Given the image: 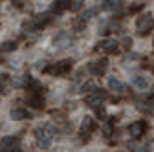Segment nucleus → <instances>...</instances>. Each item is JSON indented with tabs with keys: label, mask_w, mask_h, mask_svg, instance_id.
I'll list each match as a JSON object with an SVG mask.
<instances>
[{
	"label": "nucleus",
	"mask_w": 154,
	"mask_h": 152,
	"mask_svg": "<svg viewBox=\"0 0 154 152\" xmlns=\"http://www.w3.org/2000/svg\"><path fill=\"white\" fill-rule=\"evenodd\" d=\"M97 86H95V83H92V81H86V83H83L81 84V93H88V92H92V90H95Z\"/></svg>",
	"instance_id": "22"
},
{
	"label": "nucleus",
	"mask_w": 154,
	"mask_h": 152,
	"mask_svg": "<svg viewBox=\"0 0 154 152\" xmlns=\"http://www.w3.org/2000/svg\"><path fill=\"white\" fill-rule=\"evenodd\" d=\"M55 132H57L55 126L50 125V123L38 126V128H37V147L42 148V150H46V148L51 145L53 138H55Z\"/></svg>",
	"instance_id": "1"
},
{
	"label": "nucleus",
	"mask_w": 154,
	"mask_h": 152,
	"mask_svg": "<svg viewBox=\"0 0 154 152\" xmlns=\"http://www.w3.org/2000/svg\"><path fill=\"white\" fill-rule=\"evenodd\" d=\"M51 18H53L51 11H46V13L37 15V17H33V20H29V22L24 26V31H26V29H29V31H38V29H42V28H46V26L51 22Z\"/></svg>",
	"instance_id": "3"
},
{
	"label": "nucleus",
	"mask_w": 154,
	"mask_h": 152,
	"mask_svg": "<svg viewBox=\"0 0 154 152\" xmlns=\"http://www.w3.org/2000/svg\"><path fill=\"white\" fill-rule=\"evenodd\" d=\"M88 70H90L94 75H105L106 70H108V61L105 59V57H103V59H95V61L90 62Z\"/></svg>",
	"instance_id": "10"
},
{
	"label": "nucleus",
	"mask_w": 154,
	"mask_h": 152,
	"mask_svg": "<svg viewBox=\"0 0 154 152\" xmlns=\"http://www.w3.org/2000/svg\"><path fill=\"white\" fill-rule=\"evenodd\" d=\"M17 152L20 150V138L17 136H6L0 139V152Z\"/></svg>",
	"instance_id": "7"
},
{
	"label": "nucleus",
	"mask_w": 154,
	"mask_h": 152,
	"mask_svg": "<svg viewBox=\"0 0 154 152\" xmlns=\"http://www.w3.org/2000/svg\"><path fill=\"white\" fill-rule=\"evenodd\" d=\"M145 130H147V123L145 121H134L128 125V134L132 139H140L143 134H145Z\"/></svg>",
	"instance_id": "8"
},
{
	"label": "nucleus",
	"mask_w": 154,
	"mask_h": 152,
	"mask_svg": "<svg viewBox=\"0 0 154 152\" xmlns=\"http://www.w3.org/2000/svg\"><path fill=\"white\" fill-rule=\"evenodd\" d=\"M121 8V0H105V4L101 6L103 11H116Z\"/></svg>",
	"instance_id": "16"
},
{
	"label": "nucleus",
	"mask_w": 154,
	"mask_h": 152,
	"mask_svg": "<svg viewBox=\"0 0 154 152\" xmlns=\"http://www.w3.org/2000/svg\"><path fill=\"white\" fill-rule=\"evenodd\" d=\"M66 9H68V0H55V2H53V8H51L53 13H63V11H66Z\"/></svg>",
	"instance_id": "18"
},
{
	"label": "nucleus",
	"mask_w": 154,
	"mask_h": 152,
	"mask_svg": "<svg viewBox=\"0 0 154 152\" xmlns=\"http://www.w3.org/2000/svg\"><path fill=\"white\" fill-rule=\"evenodd\" d=\"M95 13H97V9L95 8H90V9H86V11H83L81 13V20H85V22H88L90 18H94L95 17Z\"/></svg>",
	"instance_id": "20"
},
{
	"label": "nucleus",
	"mask_w": 154,
	"mask_h": 152,
	"mask_svg": "<svg viewBox=\"0 0 154 152\" xmlns=\"http://www.w3.org/2000/svg\"><path fill=\"white\" fill-rule=\"evenodd\" d=\"M152 29H154V17H152L150 13L141 15V17L138 18V22H136V31H138V35L145 37V35H149Z\"/></svg>",
	"instance_id": "6"
},
{
	"label": "nucleus",
	"mask_w": 154,
	"mask_h": 152,
	"mask_svg": "<svg viewBox=\"0 0 154 152\" xmlns=\"http://www.w3.org/2000/svg\"><path fill=\"white\" fill-rule=\"evenodd\" d=\"M138 108L140 110H145V112H154V96H149L147 97L145 106H143V103H138Z\"/></svg>",
	"instance_id": "19"
},
{
	"label": "nucleus",
	"mask_w": 154,
	"mask_h": 152,
	"mask_svg": "<svg viewBox=\"0 0 154 152\" xmlns=\"http://www.w3.org/2000/svg\"><path fill=\"white\" fill-rule=\"evenodd\" d=\"M42 86L38 84V83H33L31 86H28V103L37 108V110H41L44 108V99H42Z\"/></svg>",
	"instance_id": "2"
},
{
	"label": "nucleus",
	"mask_w": 154,
	"mask_h": 152,
	"mask_svg": "<svg viewBox=\"0 0 154 152\" xmlns=\"http://www.w3.org/2000/svg\"><path fill=\"white\" fill-rule=\"evenodd\" d=\"M106 92L105 90H99V88H95L88 93H85V103L90 106V108H99L105 101H106Z\"/></svg>",
	"instance_id": "4"
},
{
	"label": "nucleus",
	"mask_w": 154,
	"mask_h": 152,
	"mask_svg": "<svg viewBox=\"0 0 154 152\" xmlns=\"http://www.w3.org/2000/svg\"><path fill=\"white\" fill-rule=\"evenodd\" d=\"M73 44V39L70 37V33H61V35H57L55 39H53V48L55 50H66Z\"/></svg>",
	"instance_id": "9"
},
{
	"label": "nucleus",
	"mask_w": 154,
	"mask_h": 152,
	"mask_svg": "<svg viewBox=\"0 0 154 152\" xmlns=\"http://www.w3.org/2000/svg\"><path fill=\"white\" fill-rule=\"evenodd\" d=\"M112 130H114V121H112V119H108V121L105 123V126H103L105 136H110V134H112Z\"/></svg>",
	"instance_id": "23"
},
{
	"label": "nucleus",
	"mask_w": 154,
	"mask_h": 152,
	"mask_svg": "<svg viewBox=\"0 0 154 152\" xmlns=\"http://www.w3.org/2000/svg\"><path fill=\"white\" fill-rule=\"evenodd\" d=\"M97 116H99V117H105V116H106V112H105V108H103V106H101V108H97Z\"/></svg>",
	"instance_id": "27"
},
{
	"label": "nucleus",
	"mask_w": 154,
	"mask_h": 152,
	"mask_svg": "<svg viewBox=\"0 0 154 152\" xmlns=\"http://www.w3.org/2000/svg\"><path fill=\"white\" fill-rule=\"evenodd\" d=\"M83 8V0H68V9L70 11H79Z\"/></svg>",
	"instance_id": "21"
},
{
	"label": "nucleus",
	"mask_w": 154,
	"mask_h": 152,
	"mask_svg": "<svg viewBox=\"0 0 154 152\" xmlns=\"http://www.w3.org/2000/svg\"><path fill=\"white\" fill-rule=\"evenodd\" d=\"M123 44H125L123 48H127V50H128V48L132 46V39H128V37H125V39H123Z\"/></svg>",
	"instance_id": "26"
},
{
	"label": "nucleus",
	"mask_w": 154,
	"mask_h": 152,
	"mask_svg": "<svg viewBox=\"0 0 154 152\" xmlns=\"http://www.w3.org/2000/svg\"><path fill=\"white\" fill-rule=\"evenodd\" d=\"M94 130H95L94 117H90V116L83 117V121H81V132H83V134H90V132H94Z\"/></svg>",
	"instance_id": "15"
},
{
	"label": "nucleus",
	"mask_w": 154,
	"mask_h": 152,
	"mask_svg": "<svg viewBox=\"0 0 154 152\" xmlns=\"http://www.w3.org/2000/svg\"><path fill=\"white\" fill-rule=\"evenodd\" d=\"M143 6H145V2H140V0H138V2L134 4V6H130V11L134 13V11H138V9H141Z\"/></svg>",
	"instance_id": "25"
},
{
	"label": "nucleus",
	"mask_w": 154,
	"mask_h": 152,
	"mask_svg": "<svg viewBox=\"0 0 154 152\" xmlns=\"http://www.w3.org/2000/svg\"><path fill=\"white\" fill-rule=\"evenodd\" d=\"M15 50H17V44L11 42V41H8V42L2 44V51H15Z\"/></svg>",
	"instance_id": "24"
},
{
	"label": "nucleus",
	"mask_w": 154,
	"mask_h": 152,
	"mask_svg": "<svg viewBox=\"0 0 154 152\" xmlns=\"http://www.w3.org/2000/svg\"><path fill=\"white\" fill-rule=\"evenodd\" d=\"M105 53H110V55H114V53H119V41H116V39H103L99 44H97Z\"/></svg>",
	"instance_id": "12"
},
{
	"label": "nucleus",
	"mask_w": 154,
	"mask_h": 152,
	"mask_svg": "<svg viewBox=\"0 0 154 152\" xmlns=\"http://www.w3.org/2000/svg\"><path fill=\"white\" fill-rule=\"evenodd\" d=\"M33 83H35V81H33V77H31L29 73L22 75V77L18 79V81H15V84H17V86H20V88H28V86H31Z\"/></svg>",
	"instance_id": "17"
},
{
	"label": "nucleus",
	"mask_w": 154,
	"mask_h": 152,
	"mask_svg": "<svg viewBox=\"0 0 154 152\" xmlns=\"http://www.w3.org/2000/svg\"><path fill=\"white\" fill-rule=\"evenodd\" d=\"M9 117L13 121H24V119H31L33 114L28 110V108H22V106H15L9 110Z\"/></svg>",
	"instance_id": "11"
},
{
	"label": "nucleus",
	"mask_w": 154,
	"mask_h": 152,
	"mask_svg": "<svg viewBox=\"0 0 154 152\" xmlns=\"http://www.w3.org/2000/svg\"><path fill=\"white\" fill-rule=\"evenodd\" d=\"M72 66H73V62H72L70 59H64V61H57L55 64H50L48 68H44V71H46V73H50V75H57V77H63V75H66V73L72 70Z\"/></svg>",
	"instance_id": "5"
},
{
	"label": "nucleus",
	"mask_w": 154,
	"mask_h": 152,
	"mask_svg": "<svg viewBox=\"0 0 154 152\" xmlns=\"http://www.w3.org/2000/svg\"><path fill=\"white\" fill-rule=\"evenodd\" d=\"M108 88L114 90L116 93H125V92H127V84L121 83L119 79H116V77H110V79H108Z\"/></svg>",
	"instance_id": "13"
},
{
	"label": "nucleus",
	"mask_w": 154,
	"mask_h": 152,
	"mask_svg": "<svg viewBox=\"0 0 154 152\" xmlns=\"http://www.w3.org/2000/svg\"><path fill=\"white\" fill-rule=\"evenodd\" d=\"M130 84L134 88H138V90H145L149 86V79L145 77V75H134V77L130 79Z\"/></svg>",
	"instance_id": "14"
}]
</instances>
